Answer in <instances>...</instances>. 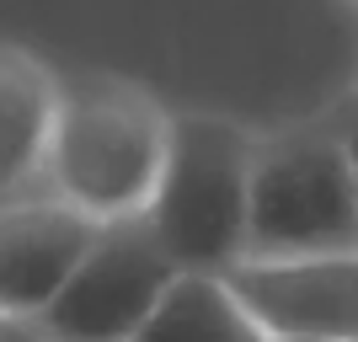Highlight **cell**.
I'll return each mask as SVG.
<instances>
[{"instance_id":"6da1fadb","label":"cell","mask_w":358,"mask_h":342,"mask_svg":"<svg viewBox=\"0 0 358 342\" xmlns=\"http://www.w3.org/2000/svg\"><path fill=\"white\" fill-rule=\"evenodd\" d=\"M166 134L171 118L139 86L86 80L59 91L48 134V171L59 182V204L80 208L96 225L139 220L161 177Z\"/></svg>"},{"instance_id":"7a4b0ae2","label":"cell","mask_w":358,"mask_h":342,"mask_svg":"<svg viewBox=\"0 0 358 342\" xmlns=\"http://www.w3.org/2000/svg\"><path fill=\"white\" fill-rule=\"evenodd\" d=\"M257 145L224 118H171L166 161L145 214L155 246L177 273H230L246 257V193Z\"/></svg>"},{"instance_id":"3957f363","label":"cell","mask_w":358,"mask_h":342,"mask_svg":"<svg viewBox=\"0 0 358 342\" xmlns=\"http://www.w3.org/2000/svg\"><path fill=\"white\" fill-rule=\"evenodd\" d=\"M358 252V193L343 134H294L252 155L246 257Z\"/></svg>"},{"instance_id":"277c9868","label":"cell","mask_w":358,"mask_h":342,"mask_svg":"<svg viewBox=\"0 0 358 342\" xmlns=\"http://www.w3.org/2000/svg\"><path fill=\"white\" fill-rule=\"evenodd\" d=\"M177 268L166 262L145 220H113L75 262L64 289L43 305L38 327L48 342H129Z\"/></svg>"},{"instance_id":"5b68a950","label":"cell","mask_w":358,"mask_h":342,"mask_svg":"<svg viewBox=\"0 0 358 342\" xmlns=\"http://www.w3.org/2000/svg\"><path fill=\"white\" fill-rule=\"evenodd\" d=\"M220 278L262 337L358 342V252L241 257Z\"/></svg>"},{"instance_id":"8992f818","label":"cell","mask_w":358,"mask_h":342,"mask_svg":"<svg viewBox=\"0 0 358 342\" xmlns=\"http://www.w3.org/2000/svg\"><path fill=\"white\" fill-rule=\"evenodd\" d=\"M96 236L102 225L70 204L0 208V315L38 321Z\"/></svg>"},{"instance_id":"52a82bcc","label":"cell","mask_w":358,"mask_h":342,"mask_svg":"<svg viewBox=\"0 0 358 342\" xmlns=\"http://www.w3.org/2000/svg\"><path fill=\"white\" fill-rule=\"evenodd\" d=\"M54 113H59V80L27 48L0 43V193L27 182L48 161Z\"/></svg>"},{"instance_id":"ba28073f","label":"cell","mask_w":358,"mask_h":342,"mask_svg":"<svg viewBox=\"0 0 358 342\" xmlns=\"http://www.w3.org/2000/svg\"><path fill=\"white\" fill-rule=\"evenodd\" d=\"M129 342H262V332L236 305L224 278L177 273Z\"/></svg>"},{"instance_id":"9c48e42d","label":"cell","mask_w":358,"mask_h":342,"mask_svg":"<svg viewBox=\"0 0 358 342\" xmlns=\"http://www.w3.org/2000/svg\"><path fill=\"white\" fill-rule=\"evenodd\" d=\"M0 342H48V337H43L38 321H27V315H0Z\"/></svg>"},{"instance_id":"30bf717a","label":"cell","mask_w":358,"mask_h":342,"mask_svg":"<svg viewBox=\"0 0 358 342\" xmlns=\"http://www.w3.org/2000/svg\"><path fill=\"white\" fill-rule=\"evenodd\" d=\"M343 150H348V171H353V193H358V118L348 123V134H343Z\"/></svg>"},{"instance_id":"8fae6325","label":"cell","mask_w":358,"mask_h":342,"mask_svg":"<svg viewBox=\"0 0 358 342\" xmlns=\"http://www.w3.org/2000/svg\"><path fill=\"white\" fill-rule=\"evenodd\" d=\"M262 342H315V337H262Z\"/></svg>"}]
</instances>
